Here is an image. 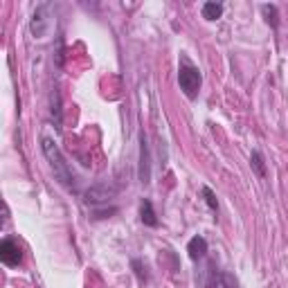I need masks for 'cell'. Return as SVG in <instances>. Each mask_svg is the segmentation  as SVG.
Here are the masks:
<instances>
[{"label":"cell","instance_id":"12","mask_svg":"<svg viewBox=\"0 0 288 288\" xmlns=\"http://www.w3.org/2000/svg\"><path fill=\"white\" fill-rule=\"evenodd\" d=\"M261 11L266 14V20H268L270 27H277L279 25V14H277V7H275V5H263Z\"/></svg>","mask_w":288,"mask_h":288},{"label":"cell","instance_id":"7","mask_svg":"<svg viewBox=\"0 0 288 288\" xmlns=\"http://www.w3.org/2000/svg\"><path fill=\"white\" fill-rule=\"evenodd\" d=\"M140 218H142V223H144V225H149V228H158V216H156V212H153L151 201H142Z\"/></svg>","mask_w":288,"mask_h":288},{"label":"cell","instance_id":"11","mask_svg":"<svg viewBox=\"0 0 288 288\" xmlns=\"http://www.w3.org/2000/svg\"><path fill=\"white\" fill-rule=\"evenodd\" d=\"M250 165H252L254 173H257L259 178H266V162H263V156L259 151H252V156H250Z\"/></svg>","mask_w":288,"mask_h":288},{"label":"cell","instance_id":"14","mask_svg":"<svg viewBox=\"0 0 288 288\" xmlns=\"http://www.w3.org/2000/svg\"><path fill=\"white\" fill-rule=\"evenodd\" d=\"M133 268H135V273H137V277H140V282H147V273H142V261H133Z\"/></svg>","mask_w":288,"mask_h":288},{"label":"cell","instance_id":"13","mask_svg":"<svg viewBox=\"0 0 288 288\" xmlns=\"http://www.w3.org/2000/svg\"><path fill=\"white\" fill-rule=\"evenodd\" d=\"M201 192H203V196H205V203H207V205L214 209V212H218V201H216V194H214L209 187H203Z\"/></svg>","mask_w":288,"mask_h":288},{"label":"cell","instance_id":"3","mask_svg":"<svg viewBox=\"0 0 288 288\" xmlns=\"http://www.w3.org/2000/svg\"><path fill=\"white\" fill-rule=\"evenodd\" d=\"M32 34L36 39H45L52 30V16H50V5H39L32 14V25H30Z\"/></svg>","mask_w":288,"mask_h":288},{"label":"cell","instance_id":"2","mask_svg":"<svg viewBox=\"0 0 288 288\" xmlns=\"http://www.w3.org/2000/svg\"><path fill=\"white\" fill-rule=\"evenodd\" d=\"M178 83H180V90L194 99L198 95V88H201V72L194 66H182L178 72Z\"/></svg>","mask_w":288,"mask_h":288},{"label":"cell","instance_id":"9","mask_svg":"<svg viewBox=\"0 0 288 288\" xmlns=\"http://www.w3.org/2000/svg\"><path fill=\"white\" fill-rule=\"evenodd\" d=\"M223 16V5L221 2H205L203 5V18L207 20H216Z\"/></svg>","mask_w":288,"mask_h":288},{"label":"cell","instance_id":"10","mask_svg":"<svg viewBox=\"0 0 288 288\" xmlns=\"http://www.w3.org/2000/svg\"><path fill=\"white\" fill-rule=\"evenodd\" d=\"M52 120H54V126L61 131V97H59V90H52Z\"/></svg>","mask_w":288,"mask_h":288},{"label":"cell","instance_id":"1","mask_svg":"<svg viewBox=\"0 0 288 288\" xmlns=\"http://www.w3.org/2000/svg\"><path fill=\"white\" fill-rule=\"evenodd\" d=\"M41 149H43V156L50 162V169H52L56 180H59L66 189H75V173H72L70 165L66 162L63 153L59 151V147L54 144V140H52V137H43V140H41Z\"/></svg>","mask_w":288,"mask_h":288},{"label":"cell","instance_id":"5","mask_svg":"<svg viewBox=\"0 0 288 288\" xmlns=\"http://www.w3.org/2000/svg\"><path fill=\"white\" fill-rule=\"evenodd\" d=\"M140 180L144 185L151 182V156H149V144L144 133L140 135Z\"/></svg>","mask_w":288,"mask_h":288},{"label":"cell","instance_id":"6","mask_svg":"<svg viewBox=\"0 0 288 288\" xmlns=\"http://www.w3.org/2000/svg\"><path fill=\"white\" fill-rule=\"evenodd\" d=\"M187 252H189V257H192L194 261L203 259L205 254H207V241H205L203 237H194L192 241L187 243Z\"/></svg>","mask_w":288,"mask_h":288},{"label":"cell","instance_id":"15","mask_svg":"<svg viewBox=\"0 0 288 288\" xmlns=\"http://www.w3.org/2000/svg\"><path fill=\"white\" fill-rule=\"evenodd\" d=\"M223 288H237V282L232 279V275H223Z\"/></svg>","mask_w":288,"mask_h":288},{"label":"cell","instance_id":"4","mask_svg":"<svg viewBox=\"0 0 288 288\" xmlns=\"http://www.w3.org/2000/svg\"><path fill=\"white\" fill-rule=\"evenodd\" d=\"M0 259L5 266H18L20 259H23V252H20V246L14 241V239H5V241L0 243Z\"/></svg>","mask_w":288,"mask_h":288},{"label":"cell","instance_id":"8","mask_svg":"<svg viewBox=\"0 0 288 288\" xmlns=\"http://www.w3.org/2000/svg\"><path fill=\"white\" fill-rule=\"evenodd\" d=\"M113 196V192L108 187H95L86 192V203H104Z\"/></svg>","mask_w":288,"mask_h":288}]
</instances>
